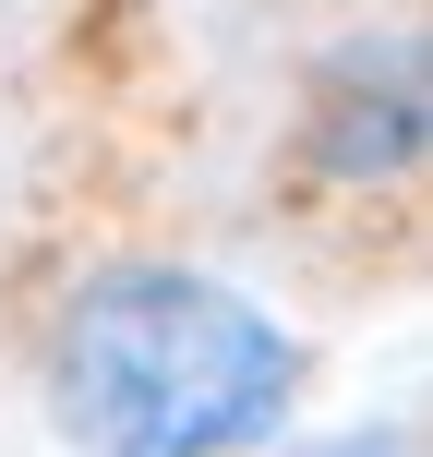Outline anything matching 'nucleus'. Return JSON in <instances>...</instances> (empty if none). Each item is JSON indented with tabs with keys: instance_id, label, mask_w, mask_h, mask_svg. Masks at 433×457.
Returning a JSON list of instances; mask_svg holds the SVG:
<instances>
[{
	"instance_id": "obj_1",
	"label": "nucleus",
	"mask_w": 433,
	"mask_h": 457,
	"mask_svg": "<svg viewBox=\"0 0 433 457\" xmlns=\"http://www.w3.org/2000/svg\"><path fill=\"white\" fill-rule=\"evenodd\" d=\"M289 397L301 337L205 265H109L48 337V421L85 457H253Z\"/></svg>"
},
{
	"instance_id": "obj_2",
	"label": "nucleus",
	"mask_w": 433,
	"mask_h": 457,
	"mask_svg": "<svg viewBox=\"0 0 433 457\" xmlns=\"http://www.w3.org/2000/svg\"><path fill=\"white\" fill-rule=\"evenodd\" d=\"M421 37H349L337 61L313 72V109H301V157L325 169V181H410L421 169Z\"/></svg>"
}]
</instances>
